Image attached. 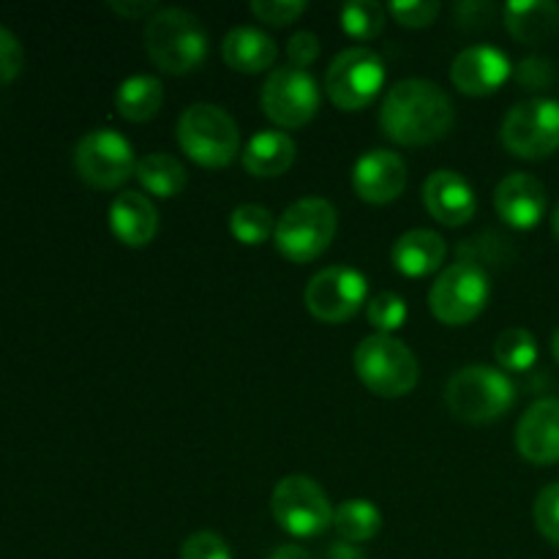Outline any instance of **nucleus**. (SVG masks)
Instances as JSON below:
<instances>
[{
	"label": "nucleus",
	"mask_w": 559,
	"mask_h": 559,
	"mask_svg": "<svg viewBox=\"0 0 559 559\" xmlns=\"http://www.w3.org/2000/svg\"><path fill=\"white\" fill-rule=\"evenodd\" d=\"M355 371L374 396L402 399L415 391L420 377L418 358L396 336L374 333L355 347Z\"/></svg>",
	"instance_id": "4"
},
{
	"label": "nucleus",
	"mask_w": 559,
	"mask_h": 559,
	"mask_svg": "<svg viewBox=\"0 0 559 559\" xmlns=\"http://www.w3.org/2000/svg\"><path fill=\"white\" fill-rule=\"evenodd\" d=\"M495 358L502 371H530L538 364V338L527 328H506L495 342Z\"/></svg>",
	"instance_id": "28"
},
{
	"label": "nucleus",
	"mask_w": 559,
	"mask_h": 559,
	"mask_svg": "<svg viewBox=\"0 0 559 559\" xmlns=\"http://www.w3.org/2000/svg\"><path fill=\"white\" fill-rule=\"evenodd\" d=\"M336 227L338 213L331 202L322 197H304L282 213L273 243H276L278 254L287 257L289 262L306 265L325 254L328 246L333 243Z\"/></svg>",
	"instance_id": "6"
},
{
	"label": "nucleus",
	"mask_w": 559,
	"mask_h": 559,
	"mask_svg": "<svg viewBox=\"0 0 559 559\" xmlns=\"http://www.w3.org/2000/svg\"><path fill=\"white\" fill-rule=\"evenodd\" d=\"M456 120L451 96L437 82L413 76L385 93L380 107V129L396 145L420 147L448 136Z\"/></svg>",
	"instance_id": "1"
},
{
	"label": "nucleus",
	"mask_w": 559,
	"mask_h": 559,
	"mask_svg": "<svg viewBox=\"0 0 559 559\" xmlns=\"http://www.w3.org/2000/svg\"><path fill=\"white\" fill-rule=\"evenodd\" d=\"M333 530L347 544H364V540H371L382 530V511L371 500L355 497V500L342 502L336 508V513H333Z\"/></svg>",
	"instance_id": "26"
},
{
	"label": "nucleus",
	"mask_w": 559,
	"mask_h": 559,
	"mask_svg": "<svg viewBox=\"0 0 559 559\" xmlns=\"http://www.w3.org/2000/svg\"><path fill=\"white\" fill-rule=\"evenodd\" d=\"M516 451L538 467L559 464V399L530 404L516 424Z\"/></svg>",
	"instance_id": "17"
},
{
	"label": "nucleus",
	"mask_w": 559,
	"mask_h": 559,
	"mask_svg": "<svg viewBox=\"0 0 559 559\" xmlns=\"http://www.w3.org/2000/svg\"><path fill=\"white\" fill-rule=\"evenodd\" d=\"M426 211L445 227H464L478 213L473 183L456 169H435L424 183Z\"/></svg>",
	"instance_id": "16"
},
{
	"label": "nucleus",
	"mask_w": 559,
	"mask_h": 559,
	"mask_svg": "<svg viewBox=\"0 0 559 559\" xmlns=\"http://www.w3.org/2000/svg\"><path fill=\"white\" fill-rule=\"evenodd\" d=\"M388 14L402 27H429L440 16L437 0H407V3H391Z\"/></svg>",
	"instance_id": "34"
},
{
	"label": "nucleus",
	"mask_w": 559,
	"mask_h": 559,
	"mask_svg": "<svg viewBox=\"0 0 559 559\" xmlns=\"http://www.w3.org/2000/svg\"><path fill=\"white\" fill-rule=\"evenodd\" d=\"M74 167L93 189H120L136 173L134 145L115 129H93L76 142Z\"/></svg>",
	"instance_id": "11"
},
{
	"label": "nucleus",
	"mask_w": 559,
	"mask_h": 559,
	"mask_svg": "<svg viewBox=\"0 0 559 559\" xmlns=\"http://www.w3.org/2000/svg\"><path fill=\"white\" fill-rule=\"evenodd\" d=\"M222 58L229 69L240 71V74H260L276 63L278 47L260 27L238 25L224 36Z\"/></svg>",
	"instance_id": "22"
},
{
	"label": "nucleus",
	"mask_w": 559,
	"mask_h": 559,
	"mask_svg": "<svg viewBox=\"0 0 559 559\" xmlns=\"http://www.w3.org/2000/svg\"><path fill=\"white\" fill-rule=\"evenodd\" d=\"M320 52H322L320 36L311 31H298L287 44L289 66H295V69H309V66L320 58Z\"/></svg>",
	"instance_id": "36"
},
{
	"label": "nucleus",
	"mask_w": 559,
	"mask_h": 559,
	"mask_svg": "<svg viewBox=\"0 0 559 559\" xmlns=\"http://www.w3.org/2000/svg\"><path fill=\"white\" fill-rule=\"evenodd\" d=\"M180 559H233L227 540L222 535L202 530V533L189 535L180 549Z\"/></svg>",
	"instance_id": "33"
},
{
	"label": "nucleus",
	"mask_w": 559,
	"mask_h": 559,
	"mask_svg": "<svg viewBox=\"0 0 559 559\" xmlns=\"http://www.w3.org/2000/svg\"><path fill=\"white\" fill-rule=\"evenodd\" d=\"M109 229L131 249H142L158 233V211L142 191H120L109 205Z\"/></svg>",
	"instance_id": "19"
},
{
	"label": "nucleus",
	"mask_w": 559,
	"mask_h": 559,
	"mask_svg": "<svg viewBox=\"0 0 559 559\" xmlns=\"http://www.w3.org/2000/svg\"><path fill=\"white\" fill-rule=\"evenodd\" d=\"M516 76L527 91H544V87L551 85V80H555V66L546 58H527L519 63Z\"/></svg>",
	"instance_id": "37"
},
{
	"label": "nucleus",
	"mask_w": 559,
	"mask_h": 559,
	"mask_svg": "<svg viewBox=\"0 0 559 559\" xmlns=\"http://www.w3.org/2000/svg\"><path fill=\"white\" fill-rule=\"evenodd\" d=\"M500 140L508 153L527 162H540L559 151V102L557 98H527L508 109Z\"/></svg>",
	"instance_id": "10"
},
{
	"label": "nucleus",
	"mask_w": 559,
	"mask_h": 559,
	"mask_svg": "<svg viewBox=\"0 0 559 559\" xmlns=\"http://www.w3.org/2000/svg\"><path fill=\"white\" fill-rule=\"evenodd\" d=\"M511 58L495 44L462 49L451 66V82L464 96H491L511 80Z\"/></svg>",
	"instance_id": "14"
},
{
	"label": "nucleus",
	"mask_w": 559,
	"mask_h": 559,
	"mask_svg": "<svg viewBox=\"0 0 559 559\" xmlns=\"http://www.w3.org/2000/svg\"><path fill=\"white\" fill-rule=\"evenodd\" d=\"M491 298V278L478 262H453L429 289V309L442 325H467L478 320Z\"/></svg>",
	"instance_id": "7"
},
{
	"label": "nucleus",
	"mask_w": 559,
	"mask_h": 559,
	"mask_svg": "<svg viewBox=\"0 0 559 559\" xmlns=\"http://www.w3.org/2000/svg\"><path fill=\"white\" fill-rule=\"evenodd\" d=\"M178 142L200 167H227L240 153V129L233 115L218 104H191L178 120Z\"/></svg>",
	"instance_id": "5"
},
{
	"label": "nucleus",
	"mask_w": 559,
	"mask_h": 559,
	"mask_svg": "<svg viewBox=\"0 0 559 559\" xmlns=\"http://www.w3.org/2000/svg\"><path fill=\"white\" fill-rule=\"evenodd\" d=\"M551 355H555V360L559 364V328L555 331V336H551Z\"/></svg>",
	"instance_id": "40"
},
{
	"label": "nucleus",
	"mask_w": 559,
	"mask_h": 559,
	"mask_svg": "<svg viewBox=\"0 0 559 559\" xmlns=\"http://www.w3.org/2000/svg\"><path fill=\"white\" fill-rule=\"evenodd\" d=\"M260 102L278 129H304L320 109L322 91L306 69L278 66L267 74Z\"/></svg>",
	"instance_id": "12"
},
{
	"label": "nucleus",
	"mask_w": 559,
	"mask_h": 559,
	"mask_svg": "<svg viewBox=\"0 0 559 559\" xmlns=\"http://www.w3.org/2000/svg\"><path fill=\"white\" fill-rule=\"evenodd\" d=\"M295 156H298V145L287 131L262 129L246 142L240 162L246 173L254 178H278L293 167Z\"/></svg>",
	"instance_id": "21"
},
{
	"label": "nucleus",
	"mask_w": 559,
	"mask_h": 559,
	"mask_svg": "<svg viewBox=\"0 0 559 559\" xmlns=\"http://www.w3.org/2000/svg\"><path fill=\"white\" fill-rule=\"evenodd\" d=\"M502 22L519 44L538 47L559 31V5L555 0H511L502 9Z\"/></svg>",
	"instance_id": "23"
},
{
	"label": "nucleus",
	"mask_w": 559,
	"mask_h": 559,
	"mask_svg": "<svg viewBox=\"0 0 559 559\" xmlns=\"http://www.w3.org/2000/svg\"><path fill=\"white\" fill-rule=\"evenodd\" d=\"M366 314H369L371 328H377V333H388V336H393V331L404 328V322H407L409 317V309H407V300H404L402 295L385 289V293L371 295L369 304H366Z\"/></svg>",
	"instance_id": "30"
},
{
	"label": "nucleus",
	"mask_w": 559,
	"mask_h": 559,
	"mask_svg": "<svg viewBox=\"0 0 559 559\" xmlns=\"http://www.w3.org/2000/svg\"><path fill=\"white\" fill-rule=\"evenodd\" d=\"M306 9H309V3H304V0H254L251 3V14L273 27L293 25L300 14H306Z\"/></svg>",
	"instance_id": "32"
},
{
	"label": "nucleus",
	"mask_w": 559,
	"mask_h": 559,
	"mask_svg": "<svg viewBox=\"0 0 559 559\" xmlns=\"http://www.w3.org/2000/svg\"><path fill=\"white\" fill-rule=\"evenodd\" d=\"M495 207L513 229H535L549 207L546 186L530 173H511L497 183Z\"/></svg>",
	"instance_id": "18"
},
{
	"label": "nucleus",
	"mask_w": 559,
	"mask_h": 559,
	"mask_svg": "<svg viewBox=\"0 0 559 559\" xmlns=\"http://www.w3.org/2000/svg\"><path fill=\"white\" fill-rule=\"evenodd\" d=\"M388 80L385 60L369 47H347L325 71V93L344 112L366 109L382 93Z\"/></svg>",
	"instance_id": "8"
},
{
	"label": "nucleus",
	"mask_w": 559,
	"mask_h": 559,
	"mask_svg": "<svg viewBox=\"0 0 559 559\" xmlns=\"http://www.w3.org/2000/svg\"><path fill=\"white\" fill-rule=\"evenodd\" d=\"M445 404L451 415L464 424H495L516 404V385L506 371L495 366H464L448 380Z\"/></svg>",
	"instance_id": "2"
},
{
	"label": "nucleus",
	"mask_w": 559,
	"mask_h": 559,
	"mask_svg": "<svg viewBox=\"0 0 559 559\" xmlns=\"http://www.w3.org/2000/svg\"><path fill=\"white\" fill-rule=\"evenodd\" d=\"M25 66V52H22V44L9 27L0 25V85L16 80Z\"/></svg>",
	"instance_id": "35"
},
{
	"label": "nucleus",
	"mask_w": 559,
	"mask_h": 559,
	"mask_svg": "<svg viewBox=\"0 0 559 559\" xmlns=\"http://www.w3.org/2000/svg\"><path fill=\"white\" fill-rule=\"evenodd\" d=\"M271 559H311L309 551L304 546H295V544H284L273 551Z\"/></svg>",
	"instance_id": "39"
},
{
	"label": "nucleus",
	"mask_w": 559,
	"mask_h": 559,
	"mask_svg": "<svg viewBox=\"0 0 559 559\" xmlns=\"http://www.w3.org/2000/svg\"><path fill=\"white\" fill-rule=\"evenodd\" d=\"M306 309L320 322H347L369 304V278L349 265H331L314 273L306 287Z\"/></svg>",
	"instance_id": "13"
},
{
	"label": "nucleus",
	"mask_w": 559,
	"mask_h": 559,
	"mask_svg": "<svg viewBox=\"0 0 559 559\" xmlns=\"http://www.w3.org/2000/svg\"><path fill=\"white\" fill-rule=\"evenodd\" d=\"M353 189L369 205L396 202L407 189V164L385 147L366 151L353 167Z\"/></svg>",
	"instance_id": "15"
},
{
	"label": "nucleus",
	"mask_w": 559,
	"mask_h": 559,
	"mask_svg": "<svg viewBox=\"0 0 559 559\" xmlns=\"http://www.w3.org/2000/svg\"><path fill=\"white\" fill-rule=\"evenodd\" d=\"M134 178L140 180V186L147 194L162 197V200H173L189 183L186 167L178 158L169 156V153H147L145 158H140Z\"/></svg>",
	"instance_id": "25"
},
{
	"label": "nucleus",
	"mask_w": 559,
	"mask_h": 559,
	"mask_svg": "<svg viewBox=\"0 0 559 559\" xmlns=\"http://www.w3.org/2000/svg\"><path fill=\"white\" fill-rule=\"evenodd\" d=\"M535 516V527L538 533L544 535L549 544L559 546V480L557 484H549L544 491L538 495L533 508Z\"/></svg>",
	"instance_id": "31"
},
{
	"label": "nucleus",
	"mask_w": 559,
	"mask_h": 559,
	"mask_svg": "<svg viewBox=\"0 0 559 559\" xmlns=\"http://www.w3.org/2000/svg\"><path fill=\"white\" fill-rule=\"evenodd\" d=\"M109 9L120 16H129V20H151L158 11L156 0H109Z\"/></svg>",
	"instance_id": "38"
},
{
	"label": "nucleus",
	"mask_w": 559,
	"mask_h": 559,
	"mask_svg": "<svg viewBox=\"0 0 559 559\" xmlns=\"http://www.w3.org/2000/svg\"><path fill=\"white\" fill-rule=\"evenodd\" d=\"M448 257L445 238L431 229H407L391 249V262L402 276L426 278L442 267Z\"/></svg>",
	"instance_id": "20"
},
{
	"label": "nucleus",
	"mask_w": 559,
	"mask_h": 559,
	"mask_svg": "<svg viewBox=\"0 0 559 559\" xmlns=\"http://www.w3.org/2000/svg\"><path fill=\"white\" fill-rule=\"evenodd\" d=\"M338 22L347 36L358 38V41H371L385 31L388 9L374 0H349L338 11Z\"/></svg>",
	"instance_id": "29"
},
{
	"label": "nucleus",
	"mask_w": 559,
	"mask_h": 559,
	"mask_svg": "<svg viewBox=\"0 0 559 559\" xmlns=\"http://www.w3.org/2000/svg\"><path fill=\"white\" fill-rule=\"evenodd\" d=\"M278 218L265 205L246 202L229 213V233L243 246H262L276 235Z\"/></svg>",
	"instance_id": "27"
},
{
	"label": "nucleus",
	"mask_w": 559,
	"mask_h": 559,
	"mask_svg": "<svg viewBox=\"0 0 559 559\" xmlns=\"http://www.w3.org/2000/svg\"><path fill=\"white\" fill-rule=\"evenodd\" d=\"M551 233H555V238L559 240V205L555 207V216H551Z\"/></svg>",
	"instance_id": "41"
},
{
	"label": "nucleus",
	"mask_w": 559,
	"mask_h": 559,
	"mask_svg": "<svg viewBox=\"0 0 559 559\" xmlns=\"http://www.w3.org/2000/svg\"><path fill=\"white\" fill-rule=\"evenodd\" d=\"M271 511L278 527L293 538H317L333 527V506L325 489L309 475H287L276 484Z\"/></svg>",
	"instance_id": "9"
},
{
	"label": "nucleus",
	"mask_w": 559,
	"mask_h": 559,
	"mask_svg": "<svg viewBox=\"0 0 559 559\" xmlns=\"http://www.w3.org/2000/svg\"><path fill=\"white\" fill-rule=\"evenodd\" d=\"M164 104V85L158 76L153 74H134L129 80L120 82L118 93H115V107H118L120 118L131 120V123H147L158 115Z\"/></svg>",
	"instance_id": "24"
},
{
	"label": "nucleus",
	"mask_w": 559,
	"mask_h": 559,
	"mask_svg": "<svg viewBox=\"0 0 559 559\" xmlns=\"http://www.w3.org/2000/svg\"><path fill=\"white\" fill-rule=\"evenodd\" d=\"M145 49L167 74H189L207 58V33L200 16L186 9H158L145 25Z\"/></svg>",
	"instance_id": "3"
}]
</instances>
